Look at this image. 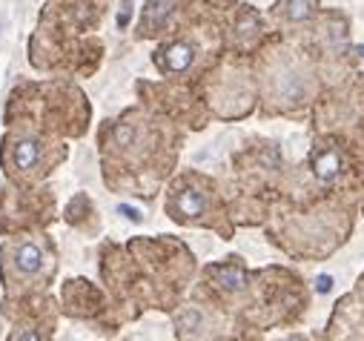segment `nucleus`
I'll list each match as a JSON object with an SVG mask.
<instances>
[{"label":"nucleus","instance_id":"f257e3e1","mask_svg":"<svg viewBox=\"0 0 364 341\" xmlns=\"http://www.w3.org/2000/svg\"><path fill=\"white\" fill-rule=\"evenodd\" d=\"M172 9H175V0H149V6H146V12H144V23H141V26H146V32L164 29V23H166V18L172 15Z\"/></svg>","mask_w":364,"mask_h":341},{"label":"nucleus","instance_id":"f03ea898","mask_svg":"<svg viewBox=\"0 0 364 341\" xmlns=\"http://www.w3.org/2000/svg\"><path fill=\"white\" fill-rule=\"evenodd\" d=\"M166 55H164V66L169 69V72H184V69H190V63L196 60V49L190 46V43H172L169 49H164Z\"/></svg>","mask_w":364,"mask_h":341},{"label":"nucleus","instance_id":"7ed1b4c3","mask_svg":"<svg viewBox=\"0 0 364 341\" xmlns=\"http://www.w3.org/2000/svg\"><path fill=\"white\" fill-rule=\"evenodd\" d=\"M18 267H21L23 273L41 270V249L32 247V244H23V247L18 249Z\"/></svg>","mask_w":364,"mask_h":341},{"label":"nucleus","instance_id":"20e7f679","mask_svg":"<svg viewBox=\"0 0 364 341\" xmlns=\"http://www.w3.org/2000/svg\"><path fill=\"white\" fill-rule=\"evenodd\" d=\"M178 210L184 212V215H201V212H204V198H201V193L184 190V193H181V198H178Z\"/></svg>","mask_w":364,"mask_h":341},{"label":"nucleus","instance_id":"39448f33","mask_svg":"<svg viewBox=\"0 0 364 341\" xmlns=\"http://www.w3.org/2000/svg\"><path fill=\"white\" fill-rule=\"evenodd\" d=\"M38 155H41L38 144H35V141H23V144H18V149H15V163H18L21 169H29V166L38 163Z\"/></svg>","mask_w":364,"mask_h":341},{"label":"nucleus","instance_id":"423d86ee","mask_svg":"<svg viewBox=\"0 0 364 341\" xmlns=\"http://www.w3.org/2000/svg\"><path fill=\"white\" fill-rule=\"evenodd\" d=\"M336 173H338V158H336L333 152H324V155L316 161V175H318L321 181H330V178H336Z\"/></svg>","mask_w":364,"mask_h":341},{"label":"nucleus","instance_id":"0eeeda50","mask_svg":"<svg viewBox=\"0 0 364 341\" xmlns=\"http://www.w3.org/2000/svg\"><path fill=\"white\" fill-rule=\"evenodd\" d=\"M287 15L293 18V21H304V18H310V12H313V0H287Z\"/></svg>","mask_w":364,"mask_h":341},{"label":"nucleus","instance_id":"6e6552de","mask_svg":"<svg viewBox=\"0 0 364 341\" xmlns=\"http://www.w3.org/2000/svg\"><path fill=\"white\" fill-rule=\"evenodd\" d=\"M215 276H218V278H221V284H224V287H230V290L241 287V281H244L241 270H235V267H215Z\"/></svg>","mask_w":364,"mask_h":341},{"label":"nucleus","instance_id":"1a4fd4ad","mask_svg":"<svg viewBox=\"0 0 364 341\" xmlns=\"http://www.w3.org/2000/svg\"><path fill=\"white\" fill-rule=\"evenodd\" d=\"M129 18H132V0H121V12H118V26L127 29L129 26Z\"/></svg>","mask_w":364,"mask_h":341},{"label":"nucleus","instance_id":"9d476101","mask_svg":"<svg viewBox=\"0 0 364 341\" xmlns=\"http://www.w3.org/2000/svg\"><path fill=\"white\" fill-rule=\"evenodd\" d=\"M121 212H124V215H127L129 221H141V215H138V212H135V210H132L129 204H124V207H121Z\"/></svg>","mask_w":364,"mask_h":341},{"label":"nucleus","instance_id":"9b49d317","mask_svg":"<svg viewBox=\"0 0 364 341\" xmlns=\"http://www.w3.org/2000/svg\"><path fill=\"white\" fill-rule=\"evenodd\" d=\"M129 138H132V129H129V126H124V129H118V141H124V144H127Z\"/></svg>","mask_w":364,"mask_h":341},{"label":"nucleus","instance_id":"f8f14e48","mask_svg":"<svg viewBox=\"0 0 364 341\" xmlns=\"http://www.w3.org/2000/svg\"><path fill=\"white\" fill-rule=\"evenodd\" d=\"M21 341H41L38 332H21Z\"/></svg>","mask_w":364,"mask_h":341},{"label":"nucleus","instance_id":"ddd939ff","mask_svg":"<svg viewBox=\"0 0 364 341\" xmlns=\"http://www.w3.org/2000/svg\"><path fill=\"white\" fill-rule=\"evenodd\" d=\"M318 281H321V284H318V290H321V293H324V290H330V278H318Z\"/></svg>","mask_w":364,"mask_h":341}]
</instances>
